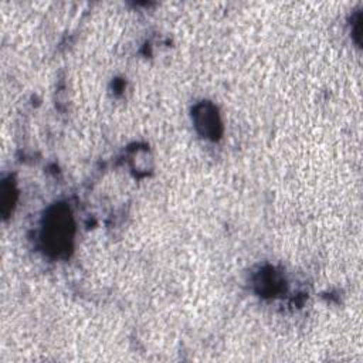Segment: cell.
Listing matches in <instances>:
<instances>
[{
  "label": "cell",
  "mask_w": 363,
  "mask_h": 363,
  "mask_svg": "<svg viewBox=\"0 0 363 363\" xmlns=\"http://www.w3.org/2000/svg\"><path fill=\"white\" fill-rule=\"evenodd\" d=\"M74 220L65 204H55L45 213L43 218L41 241L44 250L54 255H65L72 245Z\"/></svg>",
  "instance_id": "cell-1"
},
{
  "label": "cell",
  "mask_w": 363,
  "mask_h": 363,
  "mask_svg": "<svg viewBox=\"0 0 363 363\" xmlns=\"http://www.w3.org/2000/svg\"><path fill=\"white\" fill-rule=\"evenodd\" d=\"M281 284H282V281L278 278V275H277V272H274V269H269L268 272H261V277L258 281L259 292L272 295L278 291Z\"/></svg>",
  "instance_id": "cell-3"
},
{
  "label": "cell",
  "mask_w": 363,
  "mask_h": 363,
  "mask_svg": "<svg viewBox=\"0 0 363 363\" xmlns=\"http://www.w3.org/2000/svg\"><path fill=\"white\" fill-rule=\"evenodd\" d=\"M193 118L197 130L210 139H217L221 133V122L217 109L210 102L199 104L193 111Z\"/></svg>",
  "instance_id": "cell-2"
}]
</instances>
